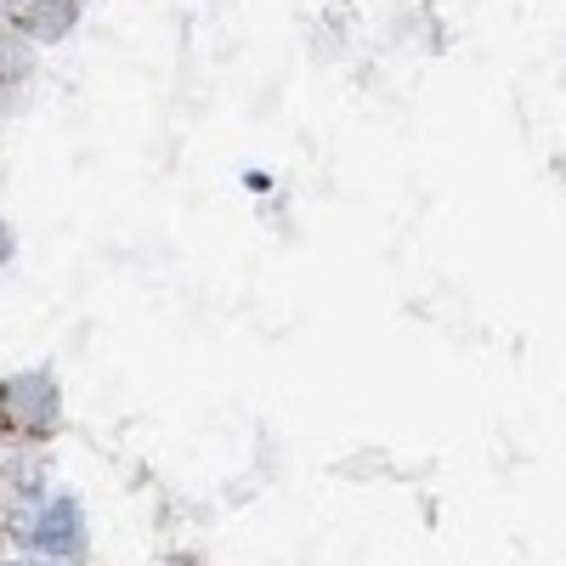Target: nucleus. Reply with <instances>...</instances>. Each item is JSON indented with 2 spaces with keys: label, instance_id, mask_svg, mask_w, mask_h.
<instances>
[{
  "label": "nucleus",
  "instance_id": "f03ea898",
  "mask_svg": "<svg viewBox=\"0 0 566 566\" xmlns=\"http://www.w3.org/2000/svg\"><path fill=\"white\" fill-rule=\"evenodd\" d=\"M18 566H57V560H18Z\"/></svg>",
  "mask_w": 566,
  "mask_h": 566
},
{
  "label": "nucleus",
  "instance_id": "f257e3e1",
  "mask_svg": "<svg viewBox=\"0 0 566 566\" xmlns=\"http://www.w3.org/2000/svg\"><path fill=\"white\" fill-rule=\"evenodd\" d=\"M23 538L34 544V549H45V555H69V549H80V538H85V515H80V504L74 499H45L29 522H23Z\"/></svg>",
  "mask_w": 566,
  "mask_h": 566
}]
</instances>
